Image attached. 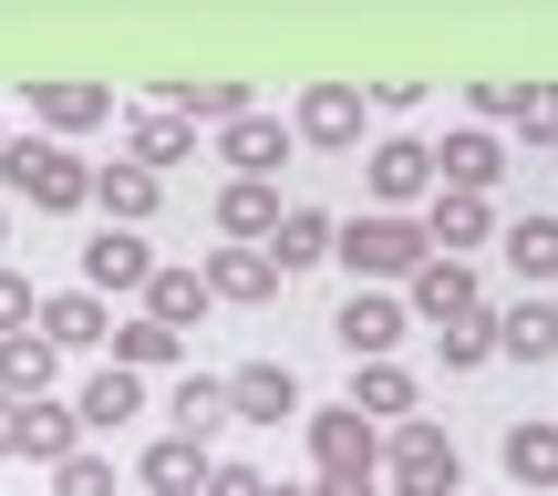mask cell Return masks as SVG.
Here are the masks:
<instances>
[{
    "instance_id": "obj_1",
    "label": "cell",
    "mask_w": 558,
    "mask_h": 496,
    "mask_svg": "<svg viewBox=\"0 0 558 496\" xmlns=\"http://www.w3.org/2000/svg\"><path fill=\"white\" fill-rule=\"evenodd\" d=\"M0 197L41 207V218H83L94 207V166L62 135H0Z\"/></svg>"
},
{
    "instance_id": "obj_39",
    "label": "cell",
    "mask_w": 558,
    "mask_h": 496,
    "mask_svg": "<svg viewBox=\"0 0 558 496\" xmlns=\"http://www.w3.org/2000/svg\"><path fill=\"white\" fill-rule=\"evenodd\" d=\"M11 445H21V403L0 394V456H11Z\"/></svg>"
},
{
    "instance_id": "obj_9",
    "label": "cell",
    "mask_w": 558,
    "mask_h": 496,
    "mask_svg": "<svg viewBox=\"0 0 558 496\" xmlns=\"http://www.w3.org/2000/svg\"><path fill=\"white\" fill-rule=\"evenodd\" d=\"M156 279V249H145V228H94L83 239V290L114 300V290H145Z\"/></svg>"
},
{
    "instance_id": "obj_11",
    "label": "cell",
    "mask_w": 558,
    "mask_h": 496,
    "mask_svg": "<svg viewBox=\"0 0 558 496\" xmlns=\"http://www.w3.org/2000/svg\"><path fill=\"white\" fill-rule=\"evenodd\" d=\"M424 249H435V258H465V249H486V239H497V207H486V197H456V186H435V207H424Z\"/></svg>"
},
{
    "instance_id": "obj_4",
    "label": "cell",
    "mask_w": 558,
    "mask_h": 496,
    "mask_svg": "<svg viewBox=\"0 0 558 496\" xmlns=\"http://www.w3.org/2000/svg\"><path fill=\"white\" fill-rule=\"evenodd\" d=\"M362 186H373L383 218H403L414 197H435V145H424V135H383L373 156H362Z\"/></svg>"
},
{
    "instance_id": "obj_14",
    "label": "cell",
    "mask_w": 558,
    "mask_h": 496,
    "mask_svg": "<svg viewBox=\"0 0 558 496\" xmlns=\"http://www.w3.org/2000/svg\"><path fill=\"white\" fill-rule=\"evenodd\" d=\"M218 228H228V249H269V228H279V177H228V186H218Z\"/></svg>"
},
{
    "instance_id": "obj_44",
    "label": "cell",
    "mask_w": 558,
    "mask_h": 496,
    "mask_svg": "<svg viewBox=\"0 0 558 496\" xmlns=\"http://www.w3.org/2000/svg\"><path fill=\"white\" fill-rule=\"evenodd\" d=\"M456 496H465V486H456Z\"/></svg>"
},
{
    "instance_id": "obj_18",
    "label": "cell",
    "mask_w": 558,
    "mask_h": 496,
    "mask_svg": "<svg viewBox=\"0 0 558 496\" xmlns=\"http://www.w3.org/2000/svg\"><path fill=\"white\" fill-rule=\"evenodd\" d=\"M207 465H218L207 445H186V435H156L135 476H145V496H207Z\"/></svg>"
},
{
    "instance_id": "obj_33",
    "label": "cell",
    "mask_w": 558,
    "mask_h": 496,
    "mask_svg": "<svg viewBox=\"0 0 558 496\" xmlns=\"http://www.w3.org/2000/svg\"><path fill=\"white\" fill-rule=\"evenodd\" d=\"M507 258H518V279H558V218H518Z\"/></svg>"
},
{
    "instance_id": "obj_42",
    "label": "cell",
    "mask_w": 558,
    "mask_h": 496,
    "mask_svg": "<svg viewBox=\"0 0 558 496\" xmlns=\"http://www.w3.org/2000/svg\"><path fill=\"white\" fill-rule=\"evenodd\" d=\"M548 156H558V145H548Z\"/></svg>"
},
{
    "instance_id": "obj_15",
    "label": "cell",
    "mask_w": 558,
    "mask_h": 496,
    "mask_svg": "<svg viewBox=\"0 0 558 496\" xmlns=\"http://www.w3.org/2000/svg\"><path fill=\"white\" fill-rule=\"evenodd\" d=\"M497 456H507V476H518V496H558V424H548V414L507 424Z\"/></svg>"
},
{
    "instance_id": "obj_16",
    "label": "cell",
    "mask_w": 558,
    "mask_h": 496,
    "mask_svg": "<svg viewBox=\"0 0 558 496\" xmlns=\"http://www.w3.org/2000/svg\"><path fill=\"white\" fill-rule=\"evenodd\" d=\"M32 331L52 341V352H94V341L114 331V311H104L94 290H52V300H41V311H32Z\"/></svg>"
},
{
    "instance_id": "obj_28",
    "label": "cell",
    "mask_w": 558,
    "mask_h": 496,
    "mask_svg": "<svg viewBox=\"0 0 558 496\" xmlns=\"http://www.w3.org/2000/svg\"><path fill=\"white\" fill-rule=\"evenodd\" d=\"M207 300H269L279 290V269H269V249H218V258H207Z\"/></svg>"
},
{
    "instance_id": "obj_20",
    "label": "cell",
    "mask_w": 558,
    "mask_h": 496,
    "mask_svg": "<svg viewBox=\"0 0 558 496\" xmlns=\"http://www.w3.org/2000/svg\"><path fill=\"white\" fill-rule=\"evenodd\" d=\"M135 300H145V320H166L177 341H186V331L207 320V279H197V269H166V258H156V279H145Z\"/></svg>"
},
{
    "instance_id": "obj_7",
    "label": "cell",
    "mask_w": 558,
    "mask_h": 496,
    "mask_svg": "<svg viewBox=\"0 0 558 496\" xmlns=\"http://www.w3.org/2000/svg\"><path fill=\"white\" fill-rule=\"evenodd\" d=\"M497 177H507L497 124H456V135L435 145V186H456V197H497Z\"/></svg>"
},
{
    "instance_id": "obj_34",
    "label": "cell",
    "mask_w": 558,
    "mask_h": 496,
    "mask_svg": "<svg viewBox=\"0 0 558 496\" xmlns=\"http://www.w3.org/2000/svg\"><path fill=\"white\" fill-rule=\"evenodd\" d=\"M52 496H114V456H104V445H73V456L52 465Z\"/></svg>"
},
{
    "instance_id": "obj_35",
    "label": "cell",
    "mask_w": 558,
    "mask_h": 496,
    "mask_svg": "<svg viewBox=\"0 0 558 496\" xmlns=\"http://www.w3.org/2000/svg\"><path fill=\"white\" fill-rule=\"evenodd\" d=\"M507 124H527V145H558V83H518V114Z\"/></svg>"
},
{
    "instance_id": "obj_36",
    "label": "cell",
    "mask_w": 558,
    "mask_h": 496,
    "mask_svg": "<svg viewBox=\"0 0 558 496\" xmlns=\"http://www.w3.org/2000/svg\"><path fill=\"white\" fill-rule=\"evenodd\" d=\"M32 311H41V290L11 269V258H0V331H32Z\"/></svg>"
},
{
    "instance_id": "obj_41",
    "label": "cell",
    "mask_w": 558,
    "mask_h": 496,
    "mask_svg": "<svg viewBox=\"0 0 558 496\" xmlns=\"http://www.w3.org/2000/svg\"><path fill=\"white\" fill-rule=\"evenodd\" d=\"M259 496H300V486H259Z\"/></svg>"
},
{
    "instance_id": "obj_17",
    "label": "cell",
    "mask_w": 558,
    "mask_h": 496,
    "mask_svg": "<svg viewBox=\"0 0 558 496\" xmlns=\"http://www.w3.org/2000/svg\"><path fill=\"white\" fill-rule=\"evenodd\" d=\"M311 465H373L383 476V435L352 414V403H320L311 414Z\"/></svg>"
},
{
    "instance_id": "obj_2",
    "label": "cell",
    "mask_w": 558,
    "mask_h": 496,
    "mask_svg": "<svg viewBox=\"0 0 558 496\" xmlns=\"http://www.w3.org/2000/svg\"><path fill=\"white\" fill-rule=\"evenodd\" d=\"M331 258H341L352 279H373V290H383V279H414L435 249H424V228H414V218H383V207H362L352 228H331Z\"/></svg>"
},
{
    "instance_id": "obj_29",
    "label": "cell",
    "mask_w": 558,
    "mask_h": 496,
    "mask_svg": "<svg viewBox=\"0 0 558 496\" xmlns=\"http://www.w3.org/2000/svg\"><path fill=\"white\" fill-rule=\"evenodd\" d=\"M104 341H114V373H166V362L186 352V341L166 331V320H145V311H135V320H114Z\"/></svg>"
},
{
    "instance_id": "obj_40",
    "label": "cell",
    "mask_w": 558,
    "mask_h": 496,
    "mask_svg": "<svg viewBox=\"0 0 558 496\" xmlns=\"http://www.w3.org/2000/svg\"><path fill=\"white\" fill-rule=\"evenodd\" d=\"M0 249H11V207H0Z\"/></svg>"
},
{
    "instance_id": "obj_26",
    "label": "cell",
    "mask_w": 558,
    "mask_h": 496,
    "mask_svg": "<svg viewBox=\"0 0 558 496\" xmlns=\"http://www.w3.org/2000/svg\"><path fill=\"white\" fill-rule=\"evenodd\" d=\"M124 414H145V373H94V383H83V403H73L83 435H114Z\"/></svg>"
},
{
    "instance_id": "obj_43",
    "label": "cell",
    "mask_w": 558,
    "mask_h": 496,
    "mask_svg": "<svg viewBox=\"0 0 558 496\" xmlns=\"http://www.w3.org/2000/svg\"><path fill=\"white\" fill-rule=\"evenodd\" d=\"M548 424H558V414H548Z\"/></svg>"
},
{
    "instance_id": "obj_12",
    "label": "cell",
    "mask_w": 558,
    "mask_h": 496,
    "mask_svg": "<svg viewBox=\"0 0 558 496\" xmlns=\"http://www.w3.org/2000/svg\"><path fill=\"white\" fill-rule=\"evenodd\" d=\"M94 207H104V228H145L166 207V177H156V166H135V156H124V166H94Z\"/></svg>"
},
{
    "instance_id": "obj_30",
    "label": "cell",
    "mask_w": 558,
    "mask_h": 496,
    "mask_svg": "<svg viewBox=\"0 0 558 496\" xmlns=\"http://www.w3.org/2000/svg\"><path fill=\"white\" fill-rule=\"evenodd\" d=\"M352 414L373 424V414H414V373H403V362H362V383H352Z\"/></svg>"
},
{
    "instance_id": "obj_23",
    "label": "cell",
    "mask_w": 558,
    "mask_h": 496,
    "mask_svg": "<svg viewBox=\"0 0 558 496\" xmlns=\"http://www.w3.org/2000/svg\"><path fill=\"white\" fill-rule=\"evenodd\" d=\"M497 320V352L507 362H558V311L548 300H518V311H486Z\"/></svg>"
},
{
    "instance_id": "obj_27",
    "label": "cell",
    "mask_w": 558,
    "mask_h": 496,
    "mask_svg": "<svg viewBox=\"0 0 558 496\" xmlns=\"http://www.w3.org/2000/svg\"><path fill=\"white\" fill-rule=\"evenodd\" d=\"M166 424H177L186 445H207V435L228 424V373H186V383H177V403H166Z\"/></svg>"
},
{
    "instance_id": "obj_5",
    "label": "cell",
    "mask_w": 558,
    "mask_h": 496,
    "mask_svg": "<svg viewBox=\"0 0 558 496\" xmlns=\"http://www.w3.org/2000/svg\"><path fill=\"white\" fill-rule=\"evenodd\" d=\"M290 145H320V156H352L362 145V83H311L290 114Z\"/></svg>"
},
{
    "instance_id": "obj_32",
    "label": "cell",
    "mask_w": 558,
    "mask_h": 496,
    "mask_svg": "<svg viewBox=\"0 0 558 496\" xmlns=\"http://www.w3.org/2000/svg\"><path fill=\"white\" fill-rule=\"evenodd\" d=\"M435 352H445V373H476V362H497V320H486V311L445 320V331H435Z\"/></svg>"
},
{
    "instance_id": "obj_38",
    "label": "cell",
    "mask_w": 558,
    "mask_h": 496,
    "mask_svg": "<svg viewBox=\"0 0 558 496\" xmlns=\"http://www.w3.org/2000/svg\"><path fill=\"white\" fill-rule=\"evenodd\" d=\"M269 476H259V465H207V496H259Z\"/></svg>"
},
{
    "instance_id": "obj_21",
    "label": "cell",
    "mask_w": 558,
    "mask_h": 496,
    "mask_svg": "<svg viewBox=\"0 0 558 496\" xmlns=\"http://www.w3.org/2000/svg\"><path fill=\"white\" fill-rule=\"evenodd\" d=\"M331 228H341V218H320V207H279L269 269H279V279H290V269H320V258H331Z\"/></svg>"
},
{
    "instance_id": "obj_25",
    "label": "cell",
    "mask_w": 558,
    "mask_h": 496,
    "mask_svg": "<svg viewBox=\"0 0 558 496\" xmlns=\"http://www.w3.org/2000/svg\"><path fill=\"white\" fill-rule=\"evenodd\" d=\"M124 156H135V166H186V156H197V124L156 104V114H135V124H124Z\"/></svg>"
},
{
    "instance_id": "obj_19",
    "label": "cell",
    "mask_w": 558,
    "mask_h": 496,
    "mask_svg": "<svg viewBox=\"0 0 558 496\" xmlns=\"http://www.w3.org/2000/svg\"><path fill=\"white\" fill-rule=\"evenodd\" d=\"M52 373H62V352L41 331H0V394H11V403H41Z\"/></svg>"
},
{
    "instance_id": "obj_8",
    "label": "cell",
    "mask_w": 558,
    "mask_h": 496,
    "mask_svg": "<svg viewBox=\"0 0 558 496\" xmlns=\"http://www.w3.org/2000/svg\"><path fill=\"white\" fill-rule=\"evenodd\" d=\"M465 311H486V290H476V269L465 258H424L414 279H403V320H465Z\"/></svg>"
},
{
    "instance_id": "obj_31",
    "label": "cell",
    "mask_w": 558,
    "mask_h": 496,
    "mask_svg": "<svg viewBox=\"0 0 558 496\" xmlns=\"http://www.w3.org/2000/svg\"><path fill=\"white\" fill-rule=\"evenodd\" d=\"M166 114H186V124H228V114H248V83H166Z\"/></svg>"
},
{
    "instance_id": "obj_10",
    "label": "cell",
    "mask_w": 558,
    "mask_h": 496,
    "mask_svg": "<svg viewBox=\"0 0 558 496\" xmlns=\"http://www.w3.org/2000/svg\"><path fill=\"white\" fill-rule=\"evenodd\" d=\"M218 166H228V177H279V166H290V124L259 114V104L228 114V124H218Z\"/></svg>"
},
{
    "instance_id": "obj_22",
    "label": "cell",
    "mask_w": 558,
    "mask_h": 496,
    "mask_svg": "<svg viewBox=\"0 0 558 496\" xmlns=\"http://www.w3.org/2000/svg\"><path fill=\"white\" fill-rule=\"evenodd\" d=\"M32 114L52 124V135H94V124L114 114V94H104V83H32Z\"/></svg>"
},
{
    "instance_id": "obj_3",
    "label": "cell",
    "mask_w": 558,
    "mask_h": 496,
    "mask_svg": "<svg viewBox=\"0 0 558 496\" xmlns=\"http://www.w3.org/2000/svg\"><path fill=\"white\" fill-rule=\"evenodd\" d=\"M383 476H393V496H456V486H465L456 435H445L435 414H403L393 445H383Z\"/></svg>"
},
{
    "instance_id": "obj_13",
    "label": "cell",
    "mask_w": 558,
    "mask_h": 496,
    "mask_svg": "<svg viewBox=\"0 0 558 496\" xmlns=\"http://www.w3.org/2000/svg\"><path fill=\"white\" fill-rule=\"evenodd\" d=\"M228 414H239V424H290L300 414V373H290V362H248V373H228Z\"/></svg>"
},
{
    "instance_id": "obj_24",
    "label": "cell",
    "mask_w": 558,
    "mask_h": 496,
    "mask_svg": "<svg viewBox=\"0 0 558 496\" xmlns=\"http://www.w3.org/2000/svg\"><path fill=\"white\" fill-rule=\"evenodd\" d=\"M73 445H83L73 403H52V394H41V403H21V445H11V456H32V465H62Z\"/></svg>"
},
{
    "instance_id": "obj_6",
    "label": "cell",
    "mask_w": 558,
    "mask_h": 496,
    "mask_svg": "<svg viewBox=\"0 0 558 496\" xmlns=\"http://www.w3.org/2000/svg\"><path fill=\"white\" fill-rule=\"evenodd\" d=\"M403 331H414V320H403V300H393V290H352V300L331 311V341H341L352 362H393V341H403Z\"/></svg>"
},
{
    "instance_id": "obj_37",
    "label": "cell",
    "mask_w": 558,
    "mask_h": 496,
    "mask_svg": "<svg viewBox=\"0 0 558 496\" xmlns=\"http://www.w3.org/2000/svg\"><path fill=\"white\" fill-rule=\"evenodd\" d=\"M383 476H373V465H320V486L311 496H373Z\"/></svg>"
}]
</instances>
